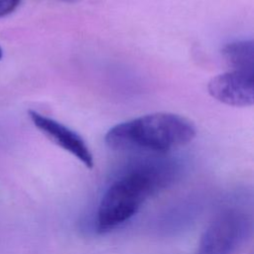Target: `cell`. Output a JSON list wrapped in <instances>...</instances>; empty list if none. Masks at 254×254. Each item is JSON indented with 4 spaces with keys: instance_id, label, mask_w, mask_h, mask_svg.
Listing matches in <instances>:
<instances>
[{
    "instance_id": "4",
    "label": "cell",
    "mask_w": 254,
    "mask_h": 254,
    "mask_svg": "<svg viewBox=\"0 0 254 254\" xmlns=\"http://www.w3.org/2000/svg\"><path fill=\"white\" fill-rule=\"evenodd\" d=\"M209 94L231 106H251L254 102V75L230 70L212 77L207 85Z\"/></svg>"
},
{
    "instance_id": "6",
    "label": "cell",
    "mask_w": 254,
    "mask_h": 254,
    "mask_svg": "<svg viewBox=\"0 0 254 254\" xmlns=\"http://www.w3.org/2000/svg\"><path fill=\"white\" fill-rule=\"evenodd\" d=\"M222 56L231 70L254 75V45L252 40L229 43L222 48Z\"/></svg>"
},
{
    "instance_id": "2",
    "label": "cell",
    "mask_w": 254,
    "mask_h": 254,
    "mask_svg": "<svg viewBox=\"0 0 254 254\" xmlns=\"http://www.w3.org/2000/svg\"><path fill=\"white\" fill-rule=\"evenodd\" d=\"M168 174L154 166L143 167L115 181L103 194L98 206L99 229L114 228L132 217L149 195L168 184Z\"/></svg>"
},
{
    "instance_id": "3",
    "label": "cell",
    "mask_w": 254,
    "mask_h": 254,
    "mask_svg": "<svg viewBox=\"0 0 254 254\" xmlns=\"http://www.w3.org/2000/svg\"><path fill=\"white\" fill-rule=\"evenodd\" d=\"M248 230L249 222L243 213L224 210L204 230L196 254H232L244 241Z\"/></svg>"
},
{
    "instance_id": "9",
    "label": "cell",
    "mask_w": 254,
    "mask_h": 254,
    "mask_svg": "<svg viewBox=\"0 0 254 254\" xmlns=\"http://www.w3.org/2000/svg\"><path fill=\"white\" fill-rule=\"evenodd\" d=\"M63 1H67V2H73V1H75V0H63Z\"/></svg>"
},
{
    "instance_id": "8",
    "label": "cell",
    "mask_w": 254,
    "mask_h": 254,
    "mask_svg": "<svg viewBox=\"0 0 254 254\" xmlns=\"http://www.w3.org/2000/svg\"><path fill=\"white\" fill-rule=\"evenodd\" d=\"M2 56H3V52H2V49H1V47H0V60H1Z\"/></svg>"
},
{
    "instance_id": "1",
    "label": "cell",
    "mask_w": 254,
    "mask_h": 254,
    "mask_svg": "<svg viewBox=\"0 0 254 254\" xmlns=\"http://www.w3.org/2000/svg\"><path fill=\"white\" fill-rule=\"evenodd\" d=\"M196 131L193 123L179 114L157 112L120 123L105 135L112 150L142 149L165 153L190 143Z\"/></svg>"
},
{
    "instance_id": "5",
    "label": "cell",
    "mask_w": 254,
    "mask_h": 254,
    "mask_svg": "<svg viewBox=\"0 0 254 254\" xmlns=\"http://www.w3.org/2000/svg\"><path fill=\"white\" fill-rule=\"evenodd\" d=\"M29 116L33 124L53 143L73 155L86 168L93 167L92 154L84 140L77 133L34 110H29Z\"/></svg>"
},
{
    "instance_id": "7",
    "label": "cell",
    "mask_w": 254,
    "mask_h": 254,
    "mask_svg": "<svg viewBox=\"0 0 254 254\" xmlns=\"http://www.w3.org/2000/svg\"><path fill=\"white\" fill-rule=\"evenodd\" d=\"M19 3L20 0H0V18L11 14Z\"/></svg>"
}]
</instances>
